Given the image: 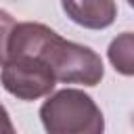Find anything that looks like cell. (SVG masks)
I'll list each match as a JSON object with an SVG mask.
<instances>
[{
    "label": "cell",
    "mask_w": 134,
    "mask_h": 134,
    "mask_svg": "<svg viewBox=\"0 0 134 134\" xmlns=\"http://www.w3.org/2000/svg\"><path fill=\"white\" fill-rule=\"evenodd\" d=\"M17 52H25L42 59L54 73L57 82L63 84L96 86L105 73L103 61L92 48L75 42H67L54 29L42 23H31V21L17 23L10 38L8 54H17Z\"/></svg>",
    "instance_id": "6da1fadb"
},
{
    "label": "cell",
    "mask_w": 134,
    "mask_h": 134,
    "mask_svg": "<svg viewBox=\"0 0 134 134\" xmlns=\"http://www.w3.org/2000/svg\"><path fill=\"white\" fill-rule=\"evenodd\" d=\"M46 134H103L105 117L84 90L65 88L48 96L40 107Z\"/></svg>",
    "instance_id": "7a4b0ae2"
},
{
    "label": "cell",
    "mask_w": 134,
    "mask_h": 134,
    "mask_svg": "<svg viewBox=\"0 0 134 134\" xmlns=\"http://www.w3.org/2000/svg\"><path fill=\"white\" fill-rule=\"evenodd\" d=\"M0 82L8 94L21 100H36L52 92L57 77L42 59L17 52L8 54L6 63L2 65Z\"/></svg>",
    "instance_id": "3957f363"
},
{
    "label": "cell",
    "mask_w": 134,
    "mask_h": 134,
    "mask_svg": "<svg viewBox=\"0 0 134 134\" xmlns=\"http://www.w3.org/2000/svg\"><path fill=\"white\" fill-rule=\"evenodd\" d=\"M67 17L86 29H105L117 17L115 0H61Z\"/></svg>",
    "instance_id": "277c9868"
},
{
    "label": "cell",
    "mask_w": 134,
    "mask_h": 134,
    "mask_svg": "<svg viewBox=\"0 0 134 134\" xmlns=\"http://www.w3.org/2000/svg\"><path fill=\"white\" fill-rule=\"evenodd\" d=\"M107 57L113 69L121 75H134V34L124 31L111 40Z\"/></svg>",
    "instance_id": "5b68a950"
},
{
    "label": "cell",
    "mask_w": 134,
    "mask_h": 134,
    "mask_svg": "<svg viewBox=\"0 0 134 134\" xmlns=\"http://www.w3.org/2000/svg\"><path fill=\"white\" fill-rule=\"evenodd\" d=\"M15 27H17V21L13 19V15L0 8V65H4L8 59V46H10Z\"/></svg>",
    "instance_id": "8992f818"
},
{
    "label": "cell",
    "mask_w": 134,
    "mask_h": 134,
    "mask_svg": "<svg viewBox=\"0 0 134 134\" xmlns=\"http://www.w3.org/2000/svg\"><path fill=\"white\" fill-rule=\"evenodd\" d=\"M0 134H15V128H13V121L8 117V111L0 105Z\"/></svg>",
    "instance_id": "52a82bcc"
},
{
    "label": "cell",
    "mask_w": 134,
    "mask_h": 134,
    "mask_svg": "<svg viewBox=\"0 0 134 134\" xmlns=\"http://www.w3.org/2000/svg\"><path fill=\"white\" fill-rule=\"evenodd\" d=\"M128 4H130V6H132V8H134V0H128Z\"/></svg>",
    "instance_id": "ba28073f"
},
{
    "label": "cell",
    "mask_w": 134,
    "mask_h": 134,
    "mask_svg": "<svg viewBox=\"0 0 134 134\" xmlns=\"http://www.w3.org/2000/svg\"><path fill=\"white\" fill-rule=\"evenodd\" d=\"M132 124H134V117H132Z\"/></svg>",
    "instance_id": "9c48e42d"
}]
</instances>
